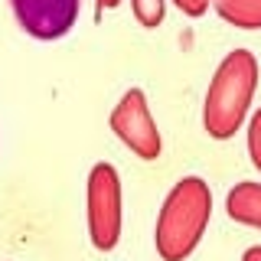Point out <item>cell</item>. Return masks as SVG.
I'll return each instance as SVG.
<instances>
[{"mask_svg":"<svg viewBox=\"0 0 261 261\" xmlns=\"http://www.w3.org/2000/svg\"><path fill=\"white\" fill-rule=\"evenodd\" d=\"M212 219V193L202 176H183L163 199L153 245L163 261H186L206 235Z\"/></svg>","mask_w":261,"mask_h":261,"instance_id":"1","label":"cell"},{"mask_svg":"<svg viewBox=\"0 0 261 261\" xmlns=\"http://www.w3.org/2000/svg\"><path fill=\"white\" fill-rule=\"evenodd\" d=\"M121 0H98V13H105V10H114Z\"/></svg>","mask_w":261,"mask_h":261,"instance_id":"12","label":"cell"},{"mask_svg":"<svg viewBox=\"0 0 261 261\" xmlns=\"http://www.w3.org/2000/svg\"><path fill=\"white\" fill-rule=\"evenodd\" d=\"M242 261H261V245H255V248H248L242 255Z\"/></svg>","mask_w":261,"mask_h":261,"instance_id":"11","label":"cell"},{"mask_svg":"<svg viewBox=\"0 0 261 261\" xmlns=\"http://www.w3.org/2000/svg\"><path fill=\"white\" fill-rule=\"evenodd\" d=\"M13 16L33 39H59L75 27L82 0H10Z\"/></svg>","mask_w":261,"mask_h":261,"instance_id":"5","label":"cell"},{"mask_svg":"<svg viewBox=\"0 0 261 261\" xmlns=\"http://www.w3.org/2000/svg\"><path fill=\"white\" fill-rule=\"evenodd\" d=\"M225 23L239 30H261V0H209Z\"/></svg>","mask_w":261,"mask_h":261,"instance_id":"7","label":"cell"},{"mask_svg":"<svg viewBox=\"0 0 261 261\" xmlns=\"http://www.w3.org/2000/svg\"><path fill=\"white\" fill-rule=\"evenodd\" d=\"M111 130L118 134V141L141 160H157L160 150H163L157 121H153L147 95L141 88H127V92L121 95V101L114 105V111H111Z\"/></svg>","mask_w":261,"mask_h":261,"instance_id":"4","label":"cell"},{"mask_svg":"<svg viewBox=\"0 0 261 261\" xmlns=\"http://www.w3.org/2000/svg\"><path fill=\"white\" fill-rule=\"evenodd\" d=\"M173 4H176L186 16H202V13L209 10V0H173Z\"/></svg>","mask_w":261,"mask_h":261,"instance_id":"10","label":"cell"},{"mask_svg":"<svg viewBox=\"0 0 261 261\" xmlns=\"http://www.w3.org/2000/svg\"><path fill=\"white\" fill-rule=\"evenodd\" d=\"M121 176L111 163H95L88 173V235L98 251H111L121 239Z\"/></svg>","mask_w":261,"mask_h":261,"instance_id":"3","label":"cell"},{"mask_svg":"<svg viewBox=\"0 0 261 261\" xmlns=\"http://www.w3.org/2000/svg\"><path fill=\"white\" fill-rule=\"evenodd\" d=\"M225 209L232 222L261 228V183H235L225 196Z\"/></svg>","mask_w":261,"mask_h":261,"instance_id":"6","label":"cell"},{"mask_svg":"<svg viewBox=\"0 0 261 261\" xmlns=\"http://www.w3.org/2000/svg\"><path fill=\"white\" fill-rule=\"evenodd\" d=\"M248 157L255 163V170L261 173V108L255 111V118L248 124Z\"/></svg>","mask_w":261,"mask_h":261,"instance_id":"9","label":"cell"},{"mask_svg":"<svg viewBox=\"0 0 261 261\" xmlns=\"http://www.w3.org/2000/svg\"><path fill=\"white\" fill-rule=\"evenodd\" d=\"M258 88V59L248 49H235L219 62L209 82L206 105H202V127L212 141H228L245 124L251 98Z\"/></svg>","mask_w":261,"mask_h":261,"instance_id":"2","label":"cell"},{"mask_svg":"<svg viewBox=\"0 0 261 261\" xmlns=\"http://www.w3.org/2000/svg\"><path fill=\"white\" fill-rule=\"evenodd\" d=\"M130 10H134L141 27L157 30L163 23V13H167V0H130Z\"/></svg>","mask_w":261,"mask_h":261,"instance_id":"8","label":"cell"}]
</instances>
